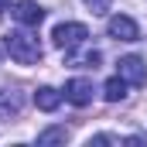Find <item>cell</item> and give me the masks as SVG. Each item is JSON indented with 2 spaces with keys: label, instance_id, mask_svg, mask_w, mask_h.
Returning <instances> with one entry per match:
<instances>
[{
  "label": "cell",
  "instance_id": "cell-1",
  "mask_svg": "<svg viewBox=\"0 0 147 147\" xmlns=\"http://www.w3.org/2000/svg\"><path fill=\"white\" fill-rule=\"evenodd\" d=\"M3 48H7V55L17 62V65H38L41 62V45H38V38L31 31H7L3 34Z\"/></svg>",
  "mask_w": 147,
  "mask_h": 147
},
{
  "label": "cell",
  "instance_id": "cell-2",
  "mask_svg": "<svg viewBox=\"0 0 147 147\" xmlns=\"http://www.w3.org/2000/svg\"><path fill=\"white\" fill-rule=\"evenodd\" d=\"M86 38H89L86 24H75V21H69V24H58V28L51 31L55 48H62V51H75V48H82V45H86Z\"/></svg>",
  "mask_w": 147,
  "mask_h": 147
},
{
  "label": "cell",
  "instance_id": "cell-3",
  "mask_svg": "<svg viewBox=\"0 0 147 147\" xmlns=\"http://www.w3.org/2000/svg\"><path fill=\"white\" fill-rule=\"evenodd\" d=\"M106 31H110V38H116V41H137V38H140L137 21L127 17V14H113L110 24H106Z\"/></svg>",
  "mask_w": 147,
  "mask_h": 147
},
{
  "label": "cell",
  "instance_id": "cell-4",
  "mask_svg": "<svg viewBox=\"0 0 147 147\" xmlns=\"http://www.w3.org/2000/svg\"><path fill=\"white\" fill-rule=\"evenodd\" d=\"M10 14H14V21H17V24H24V28H38V24L45 21V7L34 3V0H17Z\"/></svg>",
  "mask_w": 147,
  "mask_h": 147
},
{
  "label": "cell",
  "instance_id": "cell-5",
  "mask_svg": "<svg viewBox=\"0 0 147 147\" xmlns=\"http://www.w3.org/2000/svg\"><path fill=\"white\" fill-rule=\"evenodd\" d=\"M92 82L89 79H72V82H65V99L72 103V106H89L92 103Z\"/></svg>",
  "mask_w": 147,
  "mask_h": 147
},
{
  "label": "cell",
  "instance_id": "cell-6",
  "mask_svg": "<svg viewBox=\"0 0 147 147\" xmlns=\"http://www.w3.org/2000/svg\"><path fill=\"white\" fill-rule=\"evenodd\" d=\"M120 75H123L130 86H147L144 58H137V55H127V58H120Z\"/></svg>",
  "mask_w": 147,
  "mask_h": 147
},
{
  "label": "cell",
  "instance_id": "cell-7",
  "mask_svg": "<svg viewBox=\"0 0 147 147\" xmlns=\"http://www.w3.org/2000/svg\"><path fill=\"white\" fill-rule=\"evenodd\" d=\"M34 106H38V110H45V113H55L58 106H62V92L51 89V86H41V89L34 92Z\"/></svg>",
  "mask_w": 147,
  "mask_h": 147
},
{
  "label": "cell",
  "instance_id": "cell-8",
  "mask_svg": "<svg viewBox=\"0 0 147 147\" xmlns=\"http://www.w3.org/2000/svg\"><path fill=\"white\" fill-rule=\"evenodd\" d=\"M127 79L123 75H113V79H106V86H103V99L106 103H123L127 99Z\"/></svg>",
  "mask_w": 147,
  "mask_h": 147
},
{
  "label": "cell",
  "instance_id": "cell-9",
  "mask_svg": "<svg viewBox=\"0 0 147 147\" xmlns=\"http://www.w3.org/2000/svg\"><path fill=\"white\" fill-rule=\"evenodd\" d=\"M21 103H24V99H21L17 89H10V86L0 89V116H17V113H21Z\"/></svg>",
  "mask_w": 147,
  "mask_h": 147
},
{
  "label": "cell",
  "instance_id": "cell-10",
  "mask_svg": "<svg viewBox=\"0 0 147 147\" xmlns=\"http://www.w3.org/2000/svg\"><path fill=\"white\" fill-rule=\"evenodd\" d=\"M65 58H69V65L75 69H99V62H103V55L92 48V51H82V55H72V51H65Z\"/></svg>",
  "mask_w": 147,
  "mask_h": 147
},
{
  "label": "cell",
  "instance_id": "cell-11",
  "mask_svg": "<svg viewBox=\"0 0 147 147\" xmlns=\"http://www.w3.org/2000/svg\"><path fill=\"white\" fill-rule=\"evenodd\" d=\"M65 137H69V130H65V127H51V130L38 134V144H62Z\"/></svg>",
  "mask_w": 147,
  "mask_h": 147
},
{
  "label": "cell",
  "instance_id": "cell-12",
  "mask_svg": "<svg viewBox=\"0 0 147 147\" xmlns=\"http://www.w3.org/2000/svg\"><path fill=\"white\" fill-rule=\"evenodd\" d=\"M110 3H113V0H86V7H89L92 14H106V10H110Z\"/></svg>",
  "mask_w": 147,
  "mask_h": 147
},
{
  "label": "cell",
  "instance_id": "cell-13",
  "mask_svg": "<svg viewBox=\"0 0 147 147\" xmlns=\"http://www.w3.org/2000/svg\"><path fill=\"white\" fill-rule=\"evenodd\" d=\"M10 3H14V0H0V14H7V10H10Z\"/></svg>",
  "mask_w": 147,
  "mask_h": 147
}]
</instances>
